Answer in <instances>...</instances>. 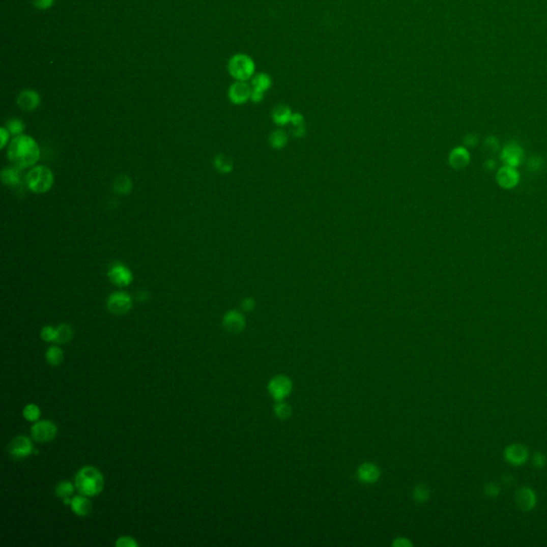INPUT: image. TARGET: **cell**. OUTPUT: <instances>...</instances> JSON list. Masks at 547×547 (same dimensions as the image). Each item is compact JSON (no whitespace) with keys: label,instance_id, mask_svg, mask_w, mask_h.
I'll list each match as a JSON object with an SVG mask.
<instances>
[{"label":"cell","instance_id":"cell-1","mask_svg":"<svg viewBox=\"0 0 547 547\" xmlns=\"http://www.w3.org/2000/svg\"><path fill=\"white\" fill-rule=\"evenodd\" d=\"M7 155L12 166L24 170L37 165L41 157V150L34 137L23 134L10 141Z\"/></svg>","mask_w":547,"mask_h":547},{"label":"cell","instance_id":"cell-2","mask_svg":"<svg viewBox=\"0 0 547 547\" xmlns=\"http://www.w3.org/2000/svg\"><path fill=\"white\" fill-rule=\"evenodd\" d=\"M75 486L81 495L96 496L104 488V477L98 468L84 466L78 470L75 477Z\"/></svg>","mask_w":547,"mask_h":547},{"label":"cell","instance_id":"cell-3","mask_svg":"<svg viewBox=\"0 0 547 547\" xmlns=\"http://www.w3.org/2000/svg\"><path fill=\"white\" fill-rule=\"evenodd\" d=\"M28 189L35 194H45L55 183V176L46 166H35L28 170L25 177Z\"/></svg>","mask_w":547,"mask_h":547},{"label":"cell","instance_id":"cell-4","mask_svg":"<svg viewBox=\"0 0 547 547\" xmlns=\"http://www.w3.org/2000/svg\"><path fill=\"white\" fill-rule=\"evenodd\" d=\"M255 64L246 53H235L228 62V71L235 80L247 81L253 77Z\"/></svg>","mask_w":547,"mask_h":547},{"label":"cell","instance_id":"cell-5","mask_svg":"<svg viewBox=\"0 0 547 547\" xmlns=\"http://www.w3.org/2000/svg\"><path fill=\"white\" fill-rule=\"evenodd\" d=\"M133 307V299L126 292L118 291L110 294L107 298V309L110 313L122 315L127 313Z\"/></svg>","mask_w":547,"mask_h":547},{"label":"cell","instance_id":"cell-6","mask_svg":"<svg viewBox=\"0 0 547 547\" xmlns=\"http://www.w3.org/2000/svg\"><path fill=\"white\" fill-rule=\"evenodd\" d=\"M107 276L112 284L120 287L128 286L134 280L132 271L121 262H113L108 269Z\"/></svg>","mask_w":547,"mask_h":547},{"label":"cell","instance_id":"cell-7","mask_svg":"<svg viewBox=\"0 0 547 547\" xmlns=\"http://www.w3.org/2000/svg\"><path fill=\"white\" fill-rule=\"evenodd\" d=\"M57 432L58 428L56 424L48 420L38 421L31 426L32 438L41 443L52 441V439L57 436Z\"/></svg>","mask_w":547,"mask_h":547},{"label":"cell","instance_id":"cell-8","mask_svg":"<svg viewBox=\"0 0 547 547\" xmlns=\"http://www.w3.org/2000/svg\"><path fill=\"white\" fill-rule=\"evenodd\" d=\"M270 393L277 401H282L292 390V382L284 375L274 377L269 384Z\"/></svg>","mask_w":547,"mask_h":547},{"label":"cell","instance_id":"cell-9","mask_svg":"<svg viewBox=\"0 0 547 547\" xmlns=\"http://www.w3.org/2000/svg\"><path fill=\"white\" fill-rule=\"evenodd\" d=\"M525 157V152L522 146L516 141H510L505 146L501 151V159L506 165L511 167H517L522 164Z\"/></svg>","mask_w":547,"mask_h":547},{"label":"cell","instance_id":"cell-10","mask_svg":"<svg viewBox=\"0 0 547 547\" xmlns=\"http://www.w3.org/2000/svg\"><path fill=\"white\" fill-rule=\"evenodd\" d=\"M251 91V85L248 84L247 81L237 80L230 85L228 90V98L231 103L235 105H242L250 100Z\"/></svg>","mask_w":547,"mask_h":547},{"label":"cell","instance_id":"cell-11","mask_svg":"<svg viewBox=\"0 0 547 547\" xmlns=\"http://www.w3.org/2000/svg\"><path fill=\"white\" fill-rule=\"evenodd\" d=\"M32 452H34V445L28 437L23 435L15 437L9 445L10 455L16 459L27 457Z\"/></svg>","mask_w":547,"mask_h":547},{"label":"cell","instance_id":"cell-12","mask_svg":"<svg viewBox=\"0 0 547 547\" xmlns=\"http://www.w3.org/2000/svg\"><path fill=\"white\" fill-rule=\"evenodd\" d=\"M503 456H505V459L510 465L521 466L527 462V459L529 458V451L526 446L513 444L506 448Z\"/></svg>","mask_w":547,"mask_h":547},{"label":"cell","instance_id":"cell-13","mask_svg":"<svg viewBox=\"0 0 547 547\" xmlns=\"http://www.w3.org/2000/svg\"><path fill=\"white\" fill-rule=\"evenodd\" d=\"M496 181L500 187L505 189L514 188L520 182V174L515 167L502 166L496 174Z\"/></svg>","mask_w":547,"mask_h":547},{"label":"cell","instance_id":"cell-14","mask_svg":"<svg viewBox=\"0 0 547 547\" xmlns=\"http://www.w3.org/2000/svg\"><path fill=\"white\" fill-rule=\"evenodd\" d=\"M537 494H535V492L532 488L528 486H523L519 488L515 493L516 505L521 510L525 512L531 511L535 507V505H537Z\"/></svg>","mask_w":547,"mask_h":547},{"label":"cell","instance_id":"cell-15","mask_svg":"<svg viewBox=\"0 0 547 547\" xmlns=\"http://www.w3.org/2000/svg\"><path fill=\"white\" fill-rule=\"evenodd\" d=\"M41 103L40 94L32 89H26L21 91L16 100V104L21 110L24 111H34L36 110Z\"/></svg>","mask_w":547,"mask_h":547},{"label":"cell","instance_id":"cell-16","mask_svg":"<svg viewBox=\"0 0 547 547\" xmlns=\"http://www.w3.org/2000/svg\"><path fill=\"white\" fill-rule=\"evenodd\" d=\"M245 318L244 315L237 310H230L223 315L222 326L228 332L231 334H240L245 328Z\"/></svg>","mask_w":547,"mask_h":547},{"label":"cell","instance_id":"cell-17","mask_svg":"<svg viewBox=\"0 0 547 547\" xmlns=\"http://www.w3.org/2000/svg\"><path fill=\"white\" fill-rule=\"evenodd\" d=\"M470 163V153L465 147H456L449 154V164L453 169L466 168Z\"/></svg>","mask_w":547,"mask_h":547},{"label":"cell","instance_id":"cell-18","mask_svg":"<svg viewBox=\"0 0 547 547\" xmlns=\"http://www.w3.org/2000/svg\"><path fill=\"white\" fill-rule=\"evenodd\" d=\"M2 181L5 186L18 187L21 183V170L15 166H9L2 171Z\"/></svg>","mask_w":547,"mask_h":547},{"label":"cell","instance_id":"cell-19","mask_svg":"<svg viewBox=\"0 0 547 547\" xmlns=\"http://www.w3.org/2000/svg\"><path fill=\"white\" fill-rule=\"evenodd\" d=\"M380 469L371 463H363L357 470V476L363 483H374L380 478Z\"/></svg>","mask_w":547,"mask_h":547},{"label":"cell","instance_id":"cell-20","mask_svg":"<svg viewBox=\"0 0 547 547\" xmlns=\"http://www.w3.org/2000/svg\"><path fill=\"white\" fill-rule=\"evenodd\" d=\"M71 508L72 511L78 516H87L92 511L91 501L87 497H84V495L74 497L71 502Z\"/></svg>","mask_w":547,"mask_h":547},{"label":"cell","instance_id":"cell-21","mask_svg":"<svg viewBox=\"0 0 547 547\" xmlns=\"http://www.w3.org/2000/svg\"><path fill=\"white\" fill-rule=\"evenodd\" d=\"M292 114L293 113L291 108L286 105H277L272 112L274 122L280 126H283L289 122H291Z\"/></svg>","mask_w":547,"mask_h":547},{"label":"cell","instance_id":"cell-22","mask_svg":"<svg viewBox=\"0 0 547 547\" xmlns=\"http://www.w3.org/2000/svg\"><path fill=\"white\" fill-rule=\"evenodd\" d=\"M251 89L253 91H258L265 93L267 90L271 88L272 85V78L269 74L266 73H259L256 75H253L251 78Z\"/></svg>","mask_w":547,"mask_h":547},{"label":"cell","instance_id":"cell-23","mask_svg":"<svg viewBox=\"0 0 547 547\" xmlns=\"http://www.w3.org/2000/svg\"><path fill=\"white\" fill-rule=\"evenodd\" d=\"M133 188V183L131 178L126 175H120L118 176L113 182V189L119 195L126 196L131 194Z\"/></svg>","mask_w":547,"mask_h":547},{"label":"cell","instance_id":"cell-24","mask_svg":"<svg viewBox=\"0 0 547 547\" xmlns=\"http://www.w3.org/2000/svg\"><path fill=\"white\" fill-rule=\"evenodd\" d=\"M214 167H215L220 174L227 175L233 170L234 164L233 160L226 154H218L214 158Z\"/></svg>","mask_w":547,"mask_h":547},{"label":"cell","instance_id":"cell-25","mask_svg":"<svg viewBox=\"0 0 547 547\" xmlns=\"http://www.w3.org/2000/svg\"><path fill=\"white\" fill-rule=\"evenodd\" d=\"M57 336L55 342L58 344H66L70 342L74 336V330L69 324H60L57 328Z\"/></svg>","mask_w":547,"mask_h":547},{"label":"cell","instance_id":"cell-26","mask_svg":"<svg viewBox=\"0 0 547 547\" xmlns=\"http://www.w3.org/2000/svg\"><path fill=\"white\" fill-rule=\"evenodd\" d=\"M269 140L274 149H282L287 143V135L282 130H277L271 134Z\"/></svg>","mask_w":547,"mask_h":547},{"label":"cell","instance_id":"cell-27","mask_svg":"<svg viewBox=\"0 0 547 547\" xmlns=\"http://www.w3.org/2000/svg\"><path fill=\"white\" fill-rule=\"evenodd\" d=\"M45 357H46V360L47 362L50 364V366H59V364L63 361L64 359V355H63V352L60 348L58 347H51L47 350L46 354H45Z\"/></svg>","mask_w":547,"mask_h":547},{"label":"cell","instance_id":"cell-28","mask_svg":"<svg viewBox=\"0 0 547 547\" xmlns=\"http://www.w3.org/2000/svg\"><path fill=\"white\" fill-rule=\"evenodd\" d=\"M5 127L9 131L11 136L16 137V136L24 134L25 123L21 121L20 119H18V118H13V119H10L7 122Z\"/></svg>","mask_w":547,"mask_h":547},{"label":"cell","instance_id":"cell-29","mask_svg":"<svg viewBox=\"0 0 547 547\" xmlns=\"http://www.w3.org/2000/svg\"><path fill=\"white\" fill-rule=\"evenodd\" d=\"M76 486H74L71 482L69 481H62L60 482V483L57 484L56 486V490H55V493L56 495L60 498H66V497H70L73 493H74V490Z\"/></svg>","mask_w":547,"mask_h":547},{"label":"cell","instance_id":"cell-30","mask_svg":"<svg viewBox=\"0 0 547 547\" xmlns=\"http://www.w3.org/2000/svg\"><path fill=\"white\" fill-rule=\"evenodd\" d=\"M23 415L25 417V419H27L28 421H32L35 422L37 421L40 416H41V411L39 409V406L36 405V404H28L27 406H25V409L23 411Z\"/></svg>","mask_w":547,"mask_h":547},{"label":"cell","instance_id":"cell-31","mask_svg":"<svg viewBox=\"0 0 547 547\" xmlns=\"http://www.w3.org/2000/svg\"><path fill=\"white\" fill-rule=\"evenodd\" d=\"M275 413H276V416L278 418H280V419H287L292 413L291 406L282 401H278V403L275 406Z\"/></svg>","mask_w":547,"mask_h":547},{"label":"cell","instance_id":"cell-32","mask_svg":"<svg viewBox=\"0 0 547 547\" xmlns=\"http://www.w3.org/2000/svg\"><path fill=\"white\" fill-rule=\"evenodd\" d=\"M414 498L419 502L426 501L428 498H430V490H428V487L424 484L416 486L414 490Z\"/></svg>","mask_w":547,"mask_h":547},{"label":"cell","instance_id":"cell-33","mask_svg":"<svg viewBox=\"0 0 547 547\" xmlns=\"http://www.w3.org/2000/svg\"><path fill=\"white\" fill-rule=\"evenodd\" d=\"M56 336H57V329L51 327V326H45V327H43L42 330H41V338L44 341H46V342L55 341Z\"/></svg>","mask_w":547,"mask_h":547},{"label":"cell","instance_id":"cell-34","mask_svg":"<svg viewBox=\"0 0 547 547\" xmlns=\"http://www.w3.org/2000/svg\"><path fill=\"white\" fill-rule=\"evenodd\" d=\"M484 148L486 149V151H488V152H492V153L497 152L499 150V148H500V143H499L498 138H496L495 136L487 137L485 139V141H484Z\"/></svg>","mask_w":547,"mask_h":547},{"label":"cell","instance_id":"cell-35","mask_svg":"<svg viewBox=\"0 0 547 547\" xmlns=\"http://www.w3.org/2000/svg\"><path fill=\"white\" fill-rule=\"evenodd\" d=\"M500 494V487L498 485H496L495 483H493V482H491V483H487L485 486H484V495L488 498H496L498 497Z\"/></svg>","mask_w":547,"mask_h":547},{"label":"cell","instance_id":"cell-36","mask_svg":"<svg viewBox=\"0 0 547 547\" xmlns=\"http://www.w3.org/2000/svg\"><path fill=\"white\" fill-rule=\"evenodd\" d=\"M138 545V542L134 538L127 537V535L119 538L116 542L117 547H137Z\"/></svg>","mask_w":547,"mask_h":547},{"label":"cell","instance_id":"cell-37","mask_svg":"<svg viewBox=\"0 0 547 547\" xmlns=\"http://www.w3.org/2000/svg\"><path fill=\"white\" fill-rule=\"evenodd\" d=\"M543 163V159L540 156H531L528 159V169L532 172H535V171H539L542 168Z\"/></svg>","mask_w":547,"mask_h":547},{"label":"cell","instance_id":"cell-38","mask_svg":"<svg viewBox=\"0 0 547 547\" xmlns=\"http://www.w3.org/2000/svg\"><path fill=\"white\" fill-rule=\"evenodd\" d=\"M532 463L537 468H543L547 464V458L542 452H535L532 457Z\"/></svg>","mask_w":547,"mask_h":547},{"label":"cell","instance_id":"cell-39","mask_svg":"<svg viewBox=\"0 0 547 547\" xmlns=\"http://www.w3.org/2000/svg\"><path fill=\"white\" fill-rule=\"evenodd\" d=\"M55 4V0H32V5L39 10H48Z\"/></svg>","mask_w":547,"mask_h":547},{"label":"cell","instance_id":"cell-40","mask_svg":"<svg viewBox=\"0 0 547 547\" xmlns=\"http://www.w3.org/2000/svg\"><path fill=\"white\" fill-rule=\"evenodd\" d=\"M11 134L6 127L0 128V149H5L10 143Z\"/></svg>","mask_w":547,"mask_h":547},{"label":"cell","instance_id":"cell-41","mask_svg":"<svg viewBox=\"0 0 547 547\" xmlns=\"http://www.w3.org/2000/svg\"><path fill=\"white\" fill-rule=\"evenodd\" d=\"M478 143V137L474 134H468L464 137V146L465 148H474Z\"/></svg>","mask_w":547,"mask_h":547},{"label":"cell","instance_id":"cell-42","mask_svg":"<svg viewBox=\"0 0 547 547\" xmlns=\"http://www.w3.org/2000/svg\"><path fill=\"white\" fill-rule=\"evenodd\" d=\"M241 306H242V309H243L244 311H247V312H249V311L253 310V308H254V306H255V302H254V299H253V298H251V297H247V298H244V299H243V302H242Z\"/></svg>","mask_w":547,"mask_h":547},{"label":"cell","instance_id":"cell-43","mask_svg":"<svg viewBox=\"0 0 547 547\" xmlns=\"http://www.w3.org/2000/svg\"><path fill=\"white\" fill-rule=\"evenodd\" d=\"M291 123L293 126H298V125H303L305 124V119L302 113L299 112H295L292 114V118H291Z\"/></svg>","mask_w":547,"mask_h":547},{"label":"cell","instance_id":"cell-44","mask_svg":"<svg viewBox=\"0 0 547 547\" xmlns=\"http://www.w3.org/2000/svg\"><path fill=\"white\" fill-rule=\"evenodd\" d=\"M294 128L292 130V134L294 137L296 138H300L303 137L306 133V127H305V124L303 125H298V126H293Z\"/></svg>","mask_w":547,"mask_h":547},{"label":"cell","instance_id":"cell-45","mask_svg":"<svg viewBox=\"0 0 547 547\" xmlns=\"http://www.w3.org/2000/svg\"><path fill=\"white\" fill-rule=\"evenodd\" d=\"M392 545L394 547H410L413 544H412V542H410L409 540L405 539V538H398V539L394 540Z\"/></svg>","mask_w":547,"mask_h":547},{"label":"cell","instance_id":"cell-46","mask_svg":"<svg viewBox=\"0 0 547 547\" xmlns=\"http://www.w3.org/2000/svg\"><path fill=\"white\" fill-rule=\"evenodd\" d=\"M264 99V93L262 92H258V91H251V96H250V100L254 103H260L261 101H263Z\"/></svg>","mask_w":547,"mask_h":547},{"label":"cell","instance_id":"cell-47","mask_svg":"<svg viewBox=\"0 0 547 547\" xmlns=\"http://www.w3.org/2000/svg\"><path fill=\"white\" fill-rule=\"evenodd\" d=\"M496 165H497V164H496L495 160H494V159H492V158H491V159H487L486 162H485V168L488 169V170H491V171L496 169Z\"/></svg>","mask_w":547,"mask_h":547}]
</instances>
